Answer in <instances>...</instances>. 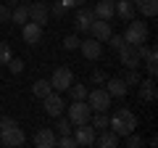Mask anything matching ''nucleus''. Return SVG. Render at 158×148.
Segmentation results:
<instances>
[{
    "mask_svg": "<svg viewBox=\"0 0 158 148\" xmlns=\"http://www.w3.org/2000/svg\"><path fill=\"white\" fill-rule=\"evenodd\" d=\"M21 3H32V0H21Z\"/></svg>",
    "mask_w": 158,
    "mask_h": 148,
    "instance_id": "nucleus-40",
    "label": "nucleus"
},
{
    "mask_svg": "<svg viewBox=\"0 0 158 148\" xmlns=\"http://www.w3.org/2000/svg\"><path fill=\"white\" fill-rule=\"evenodd\" d=\"M50 90H53V87H50V80H37V82L32 85V95L40 98V101H42V98H45Z\"/></svg>",
    "mask_w": 158,
    "mask_h": 148,
    "instance_id": "nucleus-25",
    "label": "nucleus"
},
{
    "mask_svg": "<svg viewBox=\"0 0 158 148\" xmlns=\"http://www.w3.org/2000/svg\"><path fill=\"white\" fill-rule=\"evenodd\" d=\"M79 34H69V37H63V48H66V50H77L79 48Z\"/></svg>",
    "mask_w": 158,
    "mask_h": 148,
    "instance_id": "nucleus-32",
    "label": "nucleus"
},
{
    "mask_svg": "<svg viewBox=\"0 0 158 148\" xmlns=\"http://www.w3.org/2000/svg\"><path fill=\"white\" fill-rule=\"evenodd\" d=\"M124 146L127 148H142V146H145V140H142L140 135H135V132H129V135H124Z\"/></svg>",
    "mask_w": 158,
    "mask_h": 148,
    "instance_id": "nucleus-28",
    "label": "nucleus"
},
{
    "mask_svg": "<svg viewBox=\"0 0 158 148\" xmlns=\"http://www.w3.org/2000/svg\"><path fill=\"white\" fill-rule=\"evenodd\" d=\"M85 3H87V0H74V6H77V8H79V6H85Z\"/></svg>",
    "mask_w": 158,
    "mask_h": 148,
    "instance_id": "nucleus-39",
    "label": "nucleus"
},
{
    "mask_svg": "<svg viewBox=\"0 0 158 148\" xmlns=\"http://www.w3.org/2000/svg\"><path fill=\"white\" fill-rule=\"evenodd\" d=\"M124 42H129V45H145L148 40V24H142L140 19H129V24H127L124 29Z\"/></svg>",
    "mask_w": 158,
    "mask_h": 148,
    "instance_id": "nucleus-3",
    "label": "nucleus"
},
{
    "mask_svg": "<svg viewBox=\"0 0 158 148\" xmlns=\"http://www.w3.org/2000/svg\"><path fill=\"white\" fill-rule=\"evenodd\" d=\"M66 93L71 95V101H85V98H87V93H90V87H87V85H82V82H71Z\"/></svg>",
    "mask_w": 158,
    "mask_h": 148,
    "instance_id": "nucleus-23",
    "label": "nucleus"
},
{
    "mask_svg": "<svg viewBox=\"0 0 158 148\" xmlns=\"http://www.w3.org/2000/svg\"><path fill=\"white\" fill-rule=\"evenodd\" d=\"M106 90H108V95H111V98H124L129 87L124 85L121 77H113V80H106Z\"/></svg>",
    "mask_w": 158,
    "mask_h": 148,
    "instance_id": "nucleus-20",
    "label": "nucleus"
},
{
    "mask_svg": "<svg viewBox=\"0 0 158 148\" xmlns=\"http://www.w3.org/2000/svg\"><path fill=\"white\" fill-rule=\"evenodd\" d=\"M69 122L71 124H85V122H90L92 116V108L87 106V101H74L71 106H69Z\"/></svg>",
    "mask_w": 158,
    "mask_h": 148,
    "instance_id": "nucleus-5",
    "label": "nucleus"
},
{
    "mask_svg": "<svg viewBox=\"0 0 158 148\" xmlns=\"http://www.w3.org/2000/svg\"><path fill=\"white\" fill-rule=\"evenodd\" d=\"M92 11H95V19H106V21H111V19L116 16V3H113V0H100Z\"/></svg>",
    "mask_w": 158,
    "mask_h": 148,
    "instance_id": "nucleus-19",
    "label": "nucleus"
},
{
    "mask_svg": "<svg viewBox=\"0 0 158 148\" xmlns=\"http://www.w3.org/2000/svg\"><path fill=\"white\" fill-rule=\"evenodd\" d=\"M71 82H74V74H71L69 66H58L56 72H53V77H50V87L56 93H66Z\"/></svg>",
    "mask_w": 158,
    "mask_h": 148,
    "instance_id": "nucleus-7",
    "label": "nucleus"
},
{
    "mask_svg": "<svg viewBox=\"0 0 158 148\" xmlns=\"http://www.w3.org/2000/svg\"><path fill=\"white\" fill-rule=\"evenodd\" d=\"M90 124L95 127V130H106V127H108V114H106V111H92Z\"/></svg>",
    "mask_w": 158,
    "mask_h": 148,
    "instance_id": "nucleus-27",
    "label": "nucleus"
},
{
    "mask_svg": "<svg viewBox=\"0 0 158 148\" xmlns=\"http://www.w3.org/2000/svg\"><path fill=\"white\" fill-rule=\"evenodd\" d=\"M13 58V50H11V42H0V63H8Z\"/></svg>",
    "mask_w": 158,
    "mask_h": 148,
    "instance_id": "nucleus-30",
    "label": "nucleus"
},
{
    "mask_svg": "<svg viewBox=\"0 0 158 148\" xmlns=\"http://www.w3.org/2000/svg\"><path fill=\"white\" fill-rule=\"evenodd\" d=\"M92 21H95V11H92L90 6H79L77 8V34H90V27Z\"/></svg>",
    "mask_w": 158,
    "mask_h": 148,
    "instance_id": "nucleus-8",
    "label": "nucleus"
},
{
    "mask_svg": "<svg viewBox=\"0 0 158 148\" xmlns=\"http://www.w3.org/2000/svg\"><path fill=\"white\" fill-rule=\"evenodd\" d=\"M29 8V21L40 24V27H45L48 19H50V11H48V3H42V0H32V3H27Z\"/></svg>",
    "mask_w": 158,
    "mask_h": 148,
    "instance_id": "nucleus-10",
    "label": "nucleus"
},
{
    "mask_svg": "<svg viewBox=\"0 0 158 148\" xmlns=\"http://www.w3.org/2000/svg\"><path fill=\"white\" fill-rule=\"evenodd\" d=\"M116 3V16L129 21V19L137 16V8H135V0H113Z\"/></svg>",
    "mask_w": 158,
    "mask_h": 148,
    "instance_id": "nucleus-18",
    "label": "nucleus"
},
{
    "mask_svg": "<svg viewBox=\"0 0 158 148\" xmlns=\"http://www.w3.org/2000/svg\"><path fill=\"white\" fill-rule=\"evenodd\" d=\"M121 80H124V85L129 87V85H137V82H140L142 77H140V72H137V69H127V72H124V77H121Z\"/></svg>",
    "mask_w": 158,
    "mask_h": 148,
    "instance_id": "nucleus-29",
    "label": "nucleus"
},
{
    "mask_svg": "<svg viewBox=\"0 0 158 148\" xmlns=\"http://www.w3.org/2000/svg\"><path fill=\"white\" fill-rule=\"evenodd\" d=\"M6 21H11V8L6 3H0V24H6Z\"/></svg>",
    "mask_w": 158,
    "mask_h": 148,
    "instance_id": "nucleus-37",
    "label": "nucleus"
},
{
    "mask_svg": "<svg viewBox=\"0 0 158 148\" xmlns=\"http://www.w3.org/2000/svg\"><path fill=\"white\" fill-rule=\"evenodd\" d=\"M111 34H113L111 21H106V19H95V21H92V27H90V37H95L98 42H106Z\"/></svg>",
    "mask_w": 158,
    "mask_h": 148,
    "instance_id": "nucleus-14",
    "label": "nucleus"
},
{
    "mask_svg": "<svg viewBox=\"0 0 158 148\" xmlns=\"http://www.w3.org/2000/svg\"><path fill=\"white\" fill-rule=\"evenodd\" d=\"M56 140H58V135H56L53 127H40L34 132V137H32V143L37 148H56Z\"/></svg>",
    "mask_w": 158,
    "mask_h": 148,
    "instance_id": "nucleus-12",
    "label": "nucleus"
},
{
    "mask_svg": "<svg viewBox=\"0 0 158 148\" xmlns=\"http://www.w3.org/2000/svg\"><path fill=\"white\" fill-rule=\"evenodd\" d=\"M74 140H77V146H85V148H90V146H95V135H98V130L90 124V122H85V124H74Z\"/></svg>",
    "mask_w": 158,
    "mask_h": 148,
    "instance_id": "nucleus-6",
    "label": "nucleus"
},
{
    "mask_svg": "<svg viewBox=\"0 0 158 148\" xmlns=\"http://www.w3.org/2000/svg\"><path fill=\"white\" fill-rule=\"evenodd\" d=\"M11 21H13V24H27V21H29V8H27V3L11 8Z\"/></svg>",
    "mask_w": 158,
    "mask_h": 148,
    "instance_id": "nucleus-24",
    "label": "nucleus"
},
{
    "mask_svg": "<svg viewBox=\"0 0 158 148\" xmlns=\"http://www.w3.org/2000/svg\"><path fill=\"white\" fill-rule=\"evenodd\" d=\"M53 130H56L58 135H71L74 124L69 122V116H56V127H53Z\"/></svg>",
    "mask_w": 158,
    "mask_h": 148,
    "instance_id": "nucleus-26",
    "label": "nucleus"
},
{
    "mask_svg": "<svg viewBox=\"0 0 158 148\" xmlns=\"http://www.w3.org/2000/svg\"><path fill=\"white\" fill-rule=\"evenodd\" d=\"M16 124V119H11V116H0V130H8V127Z\"/></svg>",
    "mask_w": 158,
    "mask_h": 148,
    "instance_id": "nucleus-38",
    "label": "nucleus"
},
{
    "mask_svg": "<svg viewBox=\"0 0 158 148\" xmlns=\"http://www.w3.org/2000/svg\"><path fill=\"white\" fill-rule=\"evenodd\" d=\"M79 50H82V56H85L87 61H98V58L103 56V42H98L95 37H87V40L79 42Z\"/></svg>",
    "mask_w": 158,
    "mask_h": 148,
    "instance_id": "nucleus-13",
    "label": "nucleus"
},
{
    "mask_svg": "<svg viewBox=\"0 0 158 148\" xmlns=\"http://www.w3.org/2000/svg\"><path fill=\"white\" fill-rule=\"evenodd\" d=\"M118 143H121V137H118L116 132L111 130V127H106V130H98V135H95V146H100V148H116Z\"/></svg>",
    "mask_w": 158,
    "mask_h": 148,
    "instance_id": "nucleus-16",
    "label": "nucleus"
},
{
    "mask_svg": "<svg viewBox=\"0 0 158 148\" xmlns=\"http://www.w3.org/2000/svg\"><path fill=\"white\" fill-rule=\"evenodd\" d=\"M137 87H140V101H156V95H158V90H156V80L153 77H148V80H140L137 82Z\"/></svg>",
    "mask_w": 158,
    "mask_h": 148,
    "instance_id": "nucleus-17",
    "label": "nucleus"
},
{
    "mask_svg": "<svg viewBox=\"0 0 158 148\" xmlns=\"http://www.w3.org/2000/svg\"><path fill=\"white\" fill-rule=\"evenodd\" d=\"M56 146H63V148H77V140H74V135H58Z\"/></svg>",
    "mask_w": 158,
    "mask_h": 148,
    "instance_id": "nucleus-33",
    "label": "nucleus"
},
{
    "mask_svg": "<svg viewBox=\"0 0 158 148\" xmlns=\"http://www.w3.org/2000/svg\"><path fill=\"white\" fill-rule=\"evenodd\" d=\"M118 61H121V66L127 69H137L142 63V56H145V45H129V42H124V45L116 50Z\"/></svg>",
    "mask_w": 158,
    "mask_h": 148,
    "instance_id": "nucleus-2",
    "label": "nucleus"
},
{
    "mask_svg": "<svg viewBox=\"0 0 158 148\" xmlns=\"http://www.w3.org/2000/svg\"><path fill=\"white\" fill-rule=\"evenodd\" d=\"M108 127L118 137H124V135H129V132L137 130V116L132 114L129 108H116L113 114H108Z\"/></svg>",
    "mask_w": 158,
    "mask_h": 148,
    "instance_id": "nucleus-1",
    "label": "nucleus"
},
{
    "mask_svg": "<svg viewBox=\"0 0 158 148\" xmlns=\"http://www.w3.org/2000/svg\"><path fill=\"white\" fill-rule=\"evenodd\" d=\"M48 11H50V13H53V16H56V19H61V16H66V11H69V8L63 6L61 0H58V3H53V6L48 8Z\"/></svg>",
    "mask_w": 158,
    "mask_h": 148,
    "instance_id": "nucleus-34",
    "label": "nucleus"
},
{
    "mask_svg": "<svg viewBox=\"0 0 158 148\" xmlns=\"http://www.w3.org/2000/svg\"><path fill=\"white\" fill-rule=\"evenodd\" d=\"M156 56H158V50L156 48H145V69H148V74L150 77H156V72H158V61H156Z\"/></svg>",
    "mask_w": 158,
    "mask_h": 148,
    "instance_id": "nucleus-22",
    "label": "nucleus"
},
{
    "mask_svg": "<svg viewBox=\"0 0 158 148\" xmlns=\"http://www.w3.org/2000/svg\"><path fill=\"white\" fill-rule=\"evenodd\" d=\"M106 80H108V74L103 72V69H92V74H90L92 85H106Z\"/></svg>",
    "mask_w": 158,
    "mask_h": 148,
    "instance_id": "nucleus-31",
    "label": "nucleus"
},
{
    "mask_svg": "<svg viewBox=\"0 0 158 148\" xmlns=\"http://www.w3.org/2000/svg\"><path fill=\"white\" fill-rule=\"evenodd\" d=\"M6 66L11 69V74H21V72H24V61H21V58H11Z\"/></svg>",
    "mask_w": 158,
    "mask_h": 148,
    "instance_id": "nucleus-35",
    "label": "nucleus"
},
{
    "mask_svg": "<svg viewBox=\"0 0 158 148\" xmlns=\"http://www.w3.org/2000/svg\"><path fill=\"white\" fill-rule=\"evenodd\" d=\"M106 42H111V48H113V50H118V48L124 45V37H121V34H111V37H108Z\"/></svg>",
    "mask_w": 158,
    "mask_h": 148,
    "instance_id": "nucleus-36",
    "label": "nucleus"
},
{
    "mask_svg": "<svg viewBox=\"0 0 158 148\" xmlns=\"http://www.w3.org/2000/svg\"><path fill=\"white\" fill-rule=\"evenodd\" d=\"M42 103H45V114L48 116H61L63 114V108H66V103H63V98H61V93H56V90H50L45 98H42Z\"/></svg>",
    "mask_w": 158,
    "mask_h": 148,
    "instance_id": "nucleus-11",
    "label": "nucleus"
},
{
    "mask_svg": "<svg viewBox=\"0 0 158 148\" xmlns=\"http://www.w3.org/2000/svg\"><path fill=\"white\" fill-rule=\"evenodd\" d=\"M21 37H24L27 45H40V40H42V27L34 24V21L21 24Z\"/></svg>",
    "mask_w": 158,
    "mask_h": 148,
    "instance_id": "nucleus-15",
    "label": "nucleus"
},
{
    "mask_svg": "<svg viewBox=\"0 0 158 148\" xmlns=\"http://www.w3.org/2000/svg\"><path fill=\"white\" fill-rule=\"evenodd\" d=\"M0 143L6 148L24 146V143H27V135H24V130L19 124H13V127H8V130H0Z\"/></svg>",
    "mask_w": 158,
    "mask_h": 148,
    "instance_id": "nucleus-9",
    "label": "nucleus"
},
{
    "mask_svg": "<svg viewBox=\"0 0 158 148\" xmlns=\"http://www.w3.org/2000/svg\"><path fill=\"white\" fill-rule=\"evenodd\" d=\"M137 13H142L145 19H153L158 13V0H135Z\"/></svg>",
    "mask_w": 158,
    "mask_h": 148,
    "instance_id": "nucleus-21",
    "label": "nucleus"
},
{
    "mask_svg": "<svg viewBox=\"0 0 158 148\" xmlns=\"http://www.w3.org/2000/svg\"><path fill=\"white\" fill-rule=\"evenodd\" d=\"M87 106L92 108V111H108L111 108V95H108L106 87H95V90L87 93Z\"/></svg>",
    "mask_w": 158,
    "mask_h": 148,
    "instance_id": "nucleus-4",
    "label": "nucleus"
}]
</instances>
